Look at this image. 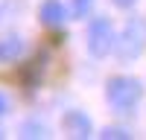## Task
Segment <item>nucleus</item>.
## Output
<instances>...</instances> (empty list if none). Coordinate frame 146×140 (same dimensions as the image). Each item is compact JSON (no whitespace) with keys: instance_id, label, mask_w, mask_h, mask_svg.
Wrapping results in <instances>:
<instances>
[{"instance_id":"obj_1","label":"nucleus","mask_w":146,"mask_h":140,"mask_svg":"<svg viewBox=\"0 0 146 140\" xmlns=\"http://www.w3.org/2000/svg\"><path fill=\"white\" fill-rule=\"evenodd\" d=\"M143 99V85L135 76H111L105 82V102L114 114H131Z\"/></svg>"},{"instance_id":"obj_2","label":"nucleus","mask_w":146,"mask_h":140,"mask_svg":"<svg viewBox=\"0 0 146 140\" xmlns=\"http://www.w3.org/2000/svg\"><path fill=\"white\" fill-rule=\"evenodd\" d=\"M143 50H146V18L135 15V18L126 20V29H123V35L117 38L114 53H117L120 61H135Z\"/></svg>"},{"instance_id":"obj_3","label":"nucleus","mask_w":146,"mask_h":140,"mask_svg":"<svg viewBox=\"0 0 146 140\" xmlns=\"http://www.w3.org/2000/svg\"><path fill=\"white\" fill-rule=\"evenodd\" d=\"M117 47V35L108 18H94L88 23V53L94 58H105L108 53H114Z\"/></svg>"},{"instance_id":"obj_4","label":"nucleus","mask_w":146,"mask_h":140,"mask_svg":"<svg viewBox=\"0 0 146 140\" xmlns=\"http://www.w3.org/2000/svg\"><path fill=\"white\" fill-rule=\"evenodd\" d=\"M62 128H64L67 137H82L85 140V137H91V117L73 108L62 117Z\"/></svg>"},{"instance_id":"obj_5","label":"nucleus","mask_w":146,"mask_h":140,"mask_svg":"<svg viewBox=\"0 0 146 140\" xmlns=\"http://www.w3.org/2000/svg\"><path fill=\"white\" fill-rule=\"evenodd\" d=\"M38 15H41V23H44V26L58 29V26L64 23V15H67V12H64V3H62V0H44Z\"/></svg>"},{"instance_id":"obj_6","label":"nucleus","mask_w":146,"mask_h":140,"mask_svg":"<svg viewBox=\"0 0 146 140\" xmlns=\"http://www.w3.org/2000/svg\"><path fill=\"white\" fill-rule=\"evenodd\" d=\"M23 53V41L18 38V35H9V38H0V61L9 64L15 61V58H21Z\"/></svg>"},{"instance_id":"obj_7","label":"nucleus","mask_w":146,"mask_h":140,"mask_svg":"<svg viewBox=\"0 0 146 140\" xmlns=\"http://www.w3.org/2000/svg\"><path fill=\"white\" fill-rule=\"evenodd\" d=\"M21 137H47V128H44V123L27 120V123L21 125Z\"/></svg>"},{"instance_id":"obj_8","label":"nucleus","mask_w":146,"mask_h":140,"mask_svg":"<svg viewBox=\"0 0 146 140\" xmlns=\"http://www.w3.org/2000/svg\"><path fill=\"white\" fill-rule=\"evenodd\" d=\"M100 137H102V140H129L131 134H129V128H120V125H105Z\"/></svg>"},{"instance_id":"obj_9","label":"nucleus","mask_w":146,"mask_h":140,"mask_svg":"<svg viewBox=\"0 0 146 140\" xmlns=\"http://www.w3.org/2000/svg\"><path fill=\"white\" fill-rule=\"evenodd\" d=\"M91 6H94V0H70V15L82 20V18H88Z\"/></svg>"},{"instance_id":"obj_10","label":"nucleus","mask_w":146,"mask_h":140,"mask_svg":"<svg viewBox=\"0 0 146 140\" xmlns=\"http://www.w3.org/2000/svg\"><path fill=\"white\" fill-rule=\"evenodd\" d=\"M9 105H12V102H9V96H6L3 90H0V117H3V114H9Z\"/></svg>"},{"instance_id":"obj_11","label":"nucleus","mask_w":146,"mask_h":140,"mask_svg":"<svg viewBox=\"0 0 146 140\" xmlns=\"http://www.w3.org/2000/svg\"><path fill=\"white\" fill-rule=\"evenodd\" d=\"M111 3H114L117 9H129V6H135L137 0H111Z\"/></svg>"},{"instance_id":"obj_12","label":"nucleus","mask_w":146,"mask_h":140,"mask_svg":"<svg viewBox=\"0 0 146 140\" xmlns=\"http://www.w3.org/2000/svg\"><path fill=\"white\" fill-rule=\"evenodd\" d=\"M0 137H3V131H0Z\"/></svg>"}]
</instances>
